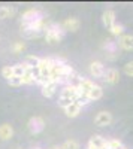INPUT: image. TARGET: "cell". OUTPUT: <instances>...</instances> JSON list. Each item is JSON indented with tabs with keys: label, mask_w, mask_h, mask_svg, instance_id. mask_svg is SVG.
Masks as SVG:
<instances>
[{
	"label": "cell",
	"mask_w": 133,
	"mask_h": 149,
	"mask_svg": "<svg viewBox=\"0 0 133 149\" xmlns=\"http://www.w3.org/2000/svg\"><path fill=\"white\" fill-rule=\"evenodd\" d=\"M39 61H41V58L36 57V55H27V57H26V63H27L29 66H32L33 69H36V66L39 64Z\"/></svg>",
	"instance_id": "7402d4cb"
},
{
	"label": "cell",
	"mask_w": 133,
	"mask_h": 149,
	"mask_svg": "<svg viewBox=\"0 0 133 149\" xmlns=\"http://www.w3.org/2000/svg\"><path fill=\"white\" fill-rule=\"evenodd\" d=\"M15 15V9L10 6H2L0 8V19H8Z\"/></svg>",
	"instance_id": "e0dca14e"
},
{
	"label": "cell",
	"mask_w": 133,
	"mask_h": 149,
	"mask_svg": "<svg viewBox=\"0 0 133 149\" xmlns=\"http://www.w3.org/2000/svg\"><path fill=\"white\" fill-rule=\"evenodd\" d=\"M124 73L129 78H133V61H129V63L124 66Z\"/></svg>",
	"instance_id": "cb8c5ba5"
},
{
	"label": "cell",
	"mask_w": 133,
	"mask_h": 149,
	"mask_svg": "<svg viewBox=\"0 0 133 149\" xmlns=\"http://www.w3.org/2000/svg\"><path fill=\"white\" fill-rule=\"evenodd\" d=\"M42 12L36 8H32V9H27L26 12H22L21 15V22H33V21H38V19H42Z\"/></svg>",
	"instance_id": "5b68a950"
},
{
	"label": "cell",
	"mask_w": 133,
	"mask_h": 149,
	"mask_svg": "<svg viewBox=\"0 0 133 149\" xmlns=\"http://www.w3.org/2000/svg\"><path fill=\"white\" fill-rule=\"evenodd\" d=\"M79 26H81V21H79L76 17H69V18H66V19L62 22L63 30H64V31H72V33L78 31Z\"/></svg>",
	"instance_id": "ba28073f"
},
{
	"label": "cell",
	"mask_w": 133,
	"mask_h": 149,
	"mask_svg": "<svg viewBox=\"0 0 133 149\" xmlns=\"http://www.w3.org/2000/svg\"><path fill=\"white\" fill-rule=\"evenodd\" d=\"M14 136V128L10 124H2L0 125V140H9Z\"/></svg>",
	"instance_id": "9a60e30c"
},
{
	"label": "cell",
	"mask_w": 133,
	"mask_h": 149,
	"mask_svg": "<svg viewBox=\"0 0 133 149\" xmlns=\"http://www.w3.org/2000/svg\"><path fill=\"white\" fill-rule=\"evenodd\" d=\"M57 88H58V84H57V82H48L45 86H42L41 93H42V95H43V97L51 98V97L57 93Z\"/></svg>",
	"instance_id": "5bb4252c"
},
{
	"label": "cell",
	"mask_w": 133,
	"mask_h": 149,
	"mask_svg": "<svg viewBox=\"0 0 133 149\" xmlns=\"http://www.w3.org/2000/svg\"><path fill=\"white\" fill-rule=\"evenodd\" d=\"M63 110H64L66 116H69V118H76V116L81 113V110H82V104H79L78 102H74L72 104H69L67 107H64Z\"/></svg>",
	"instance_id": "4fadbf2b"
},
{
	"label": "cell",
	"mask_w": 133,
	"mask_h": 149,
	"mask_svg": "<svg viewBox=\"0 0 133 149\" xmlns=\"http://www.w3.org/2000/svg\"><path fill=\"white\" fill-rule=\"evenodd\" d=\"M51 149H63V146H62V145H58V146H52Z\"/></svg>",
	"instance_id": "484cf974"
},
{
	"label": "cell",
	"mask_w": 133,
	"mask_h": 149,
	"mask_svg": "<svg viewBox=\"0 0 133 149\" xmlns=\"http://www.w3.org/2000/svg\"><path fill=\"white\" fill-rule=\"evenodd\" d=\"M24 49H26V43H24V42H15L14 45H12V51H14V52H22L24 51Z\"/></svg>",
	"instance_id": "603a6c76"
},
{
	"label": "cell",
	"mask_w": 133,
	"mask_h": 149,
	"mask_svg": "<svg viewBox=\"0 0 133 149\" xmlns=\"http://www.w3.org/2000/svg\"><path fill=\"white\" fill-rule=\"evenodd\" d=\"M105 73H106V69L102 61H91L90 63V74L93 78H103Z\"/></svg>",
	"instance_id": "52a82bcc"
},
{
	"label": "cell",
	"mask_w": 133,
	"mask_h": 149,
	"mask_svg": "<svg viewBox=\"0 0 133 149\" xmlns=\"http://www.w3.org/2000/svg\"><path fill=\"white\" fill-rule=\"evenodd\" d=\"M112 121H114V116L109 110H100L94 116V124L97 127H108L112 124Z\"/></svg>",
	"instance_id": "3957f363"
},
{
	"label": "cell",
	"mask_w": 133,
	"mask_h": 149,
	"mask_svg": "<svg viewBox=\"0 0 133 149\" xmlns=\"http://www.w3.org/2000/svg\"><path fill=\"white\" fill-rule=\"evenodd\" d=\"M118 46L121 49H124V51H133V34L124 33L118 39Z\"/></svg>",
	"instance_id": "7c38bea8"
},
{
	"label": "cell",
	"mask_w": 133,
	"mask_h": 149,
	"mask_svg": "<svg viewBox=\"0 0 133 149\" xmlns=\"http://www.w3.org/2000/svg\"><path fill=\"white\" fill-rule=\"evenodd\" d=\"M78 98H79V86L76 84H67L60 93L58 104L64 109L74 102H78Z\"/></svg>",
	"instance_id": "6da1fadb"
},
{
	"label": "cell",
	"mask_w": 133,
	"mask_h": 149,
	"mask_svg": "<svg viewBox=\"0 0 133 149\" xmlns=\"http://www.w3.org/2000/svg\"><path fill=\"white\" fill-rule=\"evenodd\" d=\"M105 51H106V55L109 60H115L118 57V43L114 42V40H106V43L103 45Z\"/></svg>",
	"instance_id": "30bf717a"
},
{
	"label": "cell",
	"mask_w": 133,
	"mask_h": 149,
	"mask_svg": "<svg viewBox=\"0 0 133 149\" xmlns=\"http://www.w3.org/2000/svg\"><path fill=\"white\" fill-rule=\"evenodd\" d=\"M102 22H103V26L109 30L114 24L117 22L115 21V10H112V9H106L103 14H102Z\"/></svg>",
	"instance_id": "8fae6325"
},
{
	"label": "cell",
	"mask_w": 133,
	"mask_h": 149,
	"mask_svg": "<svg viewBox=\"0 0 133 149\" xmlns=\"http://www.w3.org/2000/svg\"><path fill=\"white\" fill-rule=\"evenodd\" d=\"M62 146H63V149H81V145H79L76 140H74V139L66 140Z\"/></svg>",
	"instance_id": "44dd1931"
},
{
	"label": "cell",
	"mask_w": 133,
	"mask_h": 149,
	"mask_svg": "<svg viewBox=\"0 0 133 149\" xmlns=\"http://www.w3.org/2000/svg\"><path fill=\"white\" fill-rule=\"evenodd\" d=\"M108 149H127L121 140H118V139H109L108 140Z\"/></svg>",
	"instance_id": "d6986e66"
},
{
	"label": "cell",
	"mask_w": 133,
	"mask_h": 149,
	"mask_svg": "<svg viewBox=\"0 0 133 149\" xmlns=\"http://www.w3.org/2000/svg\"><path fill=\"white\" fill-rule=\"evenodd\" d=\"M27 127H29V131H30L32 134H39V133L43 131V128H45V121H43V118H41V116H32V118L29 119Z\"/></svg>",
	"instance_id": "277c9868"
},
{
	"label": "cell",
	"mask_w": 133,
	"mask_h": 149,
	"mask_svg": "<svg viewBox=\"0 0 133 149\" xmlns=\"http://www.w3.org/2000/svg\"><path fill=\"white\" fill-rule=\"evenodd\" d=\"M103 81L109 85H115L120 82V70L115 69V67H111V69H106V73L103 76Z\"/></svg>",
	"instance_id": "9c48e42d"
},
{
	"label": "cell",
	"mask_w": 133,
	"mask_h": 149,
	"mask_svg": "<svg viewBox=\"0 0 133 149\" xmlns=\"http://www.w3.org/2000/svg\"><path fill=\"white\" fill-rule=\"evenodd\" d=\"M8 84H9L10 86H21V85H22V79L18 78V76H14L12 79L8 81Z\"/></svg>",
	"instance_id": "d4e9b609"
},
{
	"label": "cell",
	"mask_w": 133,
	"mask_h": 149,
	"mask_svg": "<svg viewBox=\"0 0 133 149\" xmlns=\"http://www.w3.org/2000/svg\"><path fill=\"white\" fill-rule=\"evenodd\" d=\"M109 33L112 36H115V37H121L124 34V26H123V24H120V22H115L114 26L109 29Z\"/></svg>",
	"instance_id": "ac0fdd59"
},
{
	"label": "cell",
	"mask_w": 133,
	"mask_h": 149,
	"mask_svg": "<svg viewBox=\"0 0 133 149\" xmlns=\"http://www.w3.org/2000/svg\"><path fill=\"white\" fill-rule=\"evenodd\" d=\"M34 149H41V148H34Z\"/></svg>",
	"instance_id": "4316f807"
},
{
	"label": "cell",
	"mask_w": 133,
	"mask_h": 149,
	"mask_svg": "<svg viewBox=\"0 0 133 149\" xmlns=\"http://www.w3.org/2000/svg\"><path fill=\"white\" fill-rule=\"evenodd\" d=\"M45 39L46 42H50V43H57L63 39V36H64V30L62 27V24H55V22H50V26L46 27L45 30Z\"/></svg>",
	"instance_id": "7a4b0ae2"
},
{
	"label": "cell",
	"mask_w": 133,
	"mask_h": 149,
	"mask_svg": "<svg viewBox=\"0 0 133 149\" xmlns=\"http://www.w3.org/2000/svg\"><path fill=\"white\" fill-rule=\"evenodd\" d=\"M34 70V69H33ZM33 70H30V72H26L21 76V79H22V85H33V84H36V74H34V72Z\"/></svg>",
	"instance_id": "2e32d148"
},
{
	"label": "cell",
	"mask_w": 133,
	"mask_h": 149,
	"mask_svg": "<svg viewBox=\"0 0 133 149\" xmlns=\"http://www.w3.org/2000/svg\"><path fill=\"white\" fill-rule=\"evenodd\" d=\"M2 76L6 79V81H9V79H12L15 76L14 74V66H5L3 69H2Z\"/></svg>",
	"instance_id": "ffe728a7"
},
{
	"label": "cell",
	"mask_w": 133,
	"mask_h": 149,
	"mask_svg": "<svg viewBox=\"0 0 133 149\" xmlns=\"http://www.w3.org/2000/svg\"><path fill=\"white\" fill-rule=\"evenodd\" d=\"M87 149H108V140L99 134H94L88 140Z\"/></svg>",
	"instance_id": "8992f818"
}]
</instances>
